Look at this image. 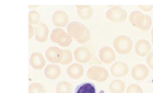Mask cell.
I'll return each mask as SVG.
<instances>
[{
    "label": "cell",
    "mask_w": 153,
    "mask_h": 93,
    "mask_svg": "<svg viewBox=\"0 0 153 93\" xmlns=\"http://www.w3.org/2000/svg\"><path fill=\"white\" fill-rule=\"evenodd\" d=\"M40 16L39 12L36 10H32L28 13V21L30 24H35L39 21Z\"/></svg>",
    "instance_id": "cb8c5ba5"
},
{
    "label": "cell",
    "mask_w": 153,
    "mask_h": 93,
    "mask_svg": "<svg viewBox=\"0 0 153 93\" xmlns=\"http://www.w3.org/2000/svg\"><path fill=\"white\" fill-rule=\"evenodd\" d=\"M31 66L36 70H41L45 66L46 62L42 54L38 52H34L31 55L30 59Z\"/></svg>",
    "instance_id": "5bb4252c"
},
{
    "label": "cell",
    "mask_w": 153,
    "mask_h": 93,
    "mask_svg": "<svg viewBox=\"0 0 153 93\" xmlns=\"http://www.w3.org/2000/svg\"><path fill=\"white\" fill-rule=\"evenodd\" d=\"M57 93H71L72 86L69 83L64 81L59 83L56 86Z\"/></svg>",
    "instance_id": "44dd1931"
},
{
    "label": "cell",
    "mask_w": 153,
    "mask_h": 93,
    "mask_svg": "<svg viewBox=\"0 0 153 93\" xmlns=\"http://www.w3.org/2000/svg\"><path fill=\"white\" fill-rule=\"evenodd\" d=\"M76 11L79 16L84 20L90 19L94 13V10L90 5H76Z\"/></svg>",
    "instance_id": "e0dca14e"
},
{
    "label": "cell",
    "mask_w": 153,
    "mask_h": 93,
    "mask_svg": "<svg viewBox=\"0 0 153 93\" xmlns=\"http://www.w3.org/2000/svg\"><path fill=\"white\" fill-rule=\"evenodd\" d=\"M99 56L102 62L107 64L112 63L116 58L114 51L111 48L108 46L103 47L100 49Z\"/></svg>",
    "instance_id": "8fae6325"
},
{
    "label": "cell",
    "mask_w": 153,
    "mask_h": 93,
    "mask_svg": "<svg viewBox=\"0 0 153 93\" xmlns=\"http://www.w3.org/2000/svg\"><path fill=\"white\" fill-rule=\"evenodd\" d=\"M49 30L47 26L44 23L40 22L35 28V38L39 42H45L48 39Z\"/></svg>",
    "instance_id": "7c38bea8"
},
{
    "label": "cell",
    "mask_w": 153,
    "mask_h": 93,
    "mask_svg": "<svg viewBox=\"0 0 153 93\" xmlns=\"http://www.w3.org/2000/svg\"><path fill=\"white\" fill-rule=\"evenodd\" d=\"M126 93H143L140 86L135 83L130 85L128 87Z\"/></svg>",
    "instance_id": "d4e9b609"
},
{
    "label": "cell",
    "mask_w": 153,
    "mask_h": 93,
    "mask_svg": "<svg viewBox=\"0 0 153 93\" xmlns=\"http://www.w3.org/2000/svg\"><path fill=\"white\" fill-rule=\"evenodd\" d=\"M84 70L82 65L77 63H74L67 69L68 75L71 78L76 79L81 77L83 74Z\"/></svg>",
    "instance_id": "ac0fdd59"
},
{
    "label": "cell",
    "mask_w": 153,
    "mask_h": 93,
    "mask_svg": "<svg viewBox=\"0 0 153 93\" xmlns=\"http://www.w3.org/2000/svg\"><path fill=\"white\" fill-rule=\"evenodd\" d=\"M138 6L141 10L145 12H149L153 9V5H139Z\"/></svg>",
    "instance_id": "83f0119b"
},
{
    "label": "cell",
    "mask_w": 153,
    "mask_h": 93,
    "mask_svg": "<svg viewBox=\"0 0 153 93\" xmlns=\"http://www.w3.org/2000/svg\"><path fill=\"white\" fill-rule=\"evenodd\" d=\"M145 14L138 10H134L130 14L129 21L134 26L140 29L145 20Z\"/></svg>",
    "instance_id": "9a60e30c"
},
{
    "label": "cell",
    "mask_w": 153,
    "mask_h": 93,
    "mask_svg": "<svg viewBox=\"0 0 153 93\" xmlns=\"http://www.w3.org/2000/svg\"><path fill=\"white\" fill-rule=\"evenodd\" d=\"M74 93H96V87L91 82H84L77 86Z\"/></svg>",
    "instance_id": "d6986e66"
},
{
    "label": "cell",
    "mask_w": 153,
    "mask_h": 93,
    "mask_svg": "<svg viewBox=\"0 0 153 93\" xmlns=\"http://www.w3.org/2000/svg\"><path fill=\"white\" fill-rule=\"evenodd\" d=\"M61 73L60 67L53 64H49L46 67L44 70L45 77L48 79L53 80L59 78Z\"/></svg>",
    "instance_id": "2e32d148"
},
{
    "label": "cell",
    "mask_w": 153,
    "mask_h": 93,
    "mask_svg": "<svg viewBox=\"0 0 153 93\" xmlns=\"http://www.w3.org/2000/svg\"><path fill=\"white\" fill-rule=\"evenodd\" d=\"M127 16L126 11L119 6H113L105 13V16L108 19L115 23L124 22Z\"/></svg>",
    "instance_id": "3957f363"
},
{
    "label": "cell",
    "mask_w": 153,
    "mask_h": 93,
    "mask_svg": "<svg viewBox=\"0 0 153 93\" xmlns=\"http://www.w3.org/2000/svg\"><path fill=\"white\" fill-rule=\"evenodd\" d=\"M129 70L128 65L122 62H117L111 67L110 71L112 74L116 77H124L128 74Z\"/></svg>",
    "instance_id": "9c48e42d"
},
{
    "label": "cell",
    "mask_w": 153,
    "mask_h": 93,
    "mask_svg": "<svg viewBox=\"0 0 153 93\" xmlns=\"http://www.w3.org/2000/svg\"><path fill=\"white\" fill-rule=\"evenodd\" d=\"M145 18L144 21L140 29L146 31L148 30L151 26L152 24V18L150 16L147 14H145Z\"/></svg>",
    "instance_id": "484cf974"
},
{
    "label": "cell",
    "mask_w": 153,
    "mask_h": 93,
    "mask_svg": "<svg viewBox=\"0 0 153 93\" xmlns=\"http://www.w3.org/2000/svg\"><path fill=\"white\" fill-rule=\"evenodd\" d=\"M28 38L30 39L33 36L34 33L33 28L30 24H28Z\"/></svg>",
    "instance_id": "f1b7e54d"
},
{
    "label": "cell",
    "mask_w": 153,
    "mask_h": 93,
    "mask_svg": "<svg viewBox=\"0 0 153 93\" xmlns=\"http://www.w3.org/2000/svg\"><path fill=\"white\" fill-rule=\"evenodd\" d=\"M29 93H35L32 92H29Z\"/></svg>",
    "instance_id": "d6a6232c"
},
{
    "label": "cell",
    "mask_w": 153,
    "mask_h": 93,
    "mask_svg": "<svg viewBox=\"0 0 153 93\" xmlns=\"http://www.w3.org/2000/svg\"><path fill=\"white\" fill-rule=\"evenodd\" d=\"M135 50L138 56L144 57L150 53L151 50V46L149 41L142 39L137 42L135 45Z\"/></svg>",
    "instance_id": "4fadbf2b"
},
{
    "label": "cell",
    "mask_w": 153,
    "mask_h": 93,
    "mask_svg": "<svg viewBox=\"0 0 153 93\" xmlns=\"http://www.w3.org/2000/svg\"><path fill=\"white\" fill-rule=\"evenodd\" d=\"M39 6L38 5H32V6H30V5H29V8H34V7H35V8H36V7H37Z\"/></svg>",
    "instance_id": "f546056e"
},
{
    "label": "cell",
    "mask_w": 153,
    "mask_h": 93,
    "mask_svg": "<svg viewBox=\"0 0 153 93\" xmlns=\"http://www.w3.org/2000/svg\"><path fill=\"white\" fill-rule=\"evenodd\" d=\"M146 62L149 67L153 70V51L148 55L146 59Z\"/></svg>",
    "instance_id": "4316f807"
},
{
    "label": "cell",
    "mask_w": 153,
    "mask_h": 93,
    "mask_svg": "<svg viewBox=\"0 0 153 93\" xmlns=\"http://www.w3.org/2000/svg\"><path fill=\"white\" fill-rule=\"evenodd\" d=\"M75 58L78 62L81 63H86L89 62L92 57L91 51L86 47H80L74 51Z\"/></svg>",
    "instance_id": "ba28073f"
},
{
    "label": "cell",
    "mask_w": 153,
    "mask_h": 93,
    "mask_svg": "<svg viewBox=\"0 0 153 93\" xmlns=\"http://www.w3.org/2000/svg\"><path fill=\"white\" fill-rule=\"evenodd\" d=\"M149 70L144 64H139L134 65L131 72L132 77L137 81L144 80L148 76Z\"/></svg>",
    "instance_id": "52a82bcc"
},
{
    "label": "cell",
    "mask_w": 153,
    "mask_h": 93,
    "mask_svg": "<svg viewBox=\"0 0 153 93\" xmlns=\"http://www.w3.org/2000/svg\"><path fill=\"white\" fill-rule=\"evenodd\" d=\"M63 56L60 64L66 65L70 63L73 60V56L71 51L68 49L62 50Z\"/></svg>",
    "instance_id": "603a6c76"
},
{
    "label": "cell",
    "mask_w": 153,
    "mask_h": 93,
    "mask_svg": "<svg viewBox=\"0 0 153 93\" xmlns=\"http://www.w3.org/2000/svg\"><path fill=\"white\" fill-rule=\"evenodd\" d=\"M52 19L54 25L60 27H65L69 21L68 14L65 12L61 10L55 12L53 14Z\"/></svg>",
    "instance_id": "30bf717a"
},
{
    "label": "cell",
    "mask_w": 153,
    "mask_h": 93,
    "mask_svg": "<svg viewBox=\"0 0 153 93\" xmlns=\"http://www.w3.org/2000/svg\"><path fill=\"white\" fill-rule=\"evenodd\" d=\"M126 88L124 83L120 80H115L111 85V89L114 93H123Z\"/></svg>",
    "instance_id": "ffe728a7"
},
{
    "label": "cell",
    "mask_w": 153,
    "mask_h": 93,
    "mask_svg": "<svg viewBox=\"0 0 153 93\" xmlns=\"http://www.w3.org/2000/svg\"><path fill=\"white\" fill-rule=\"evenodd\" d=\"M89 30L84 24L76 21L70 22L67 27L68 33L77 41L82 38Z\"/></svg>",
    "instance_id": "277c9868"
},
{
    "label": "cell",
    "mask_w": 153,
    "mask_h": 93,
    "mask_svg": "<svg viewBox=\"0 0 153 93\" xmlns=\"http://www.w3.org/2000/svg\"><path fill=\"white\" fill-rule=\"evenodd\" d=\"M29 92L35 93H45V89L43 85L39 83H31L28 88Z\"/></svg>",
    "instance_id": "7402d4cb"
},
{
    "label": "cell",
    "mask_w": 153,
    "mask_h": 93,
    "mask_svg": "<svg viewBox=\"0 0 153 93\" xmlns=\"http://www.w3.org/2000/svg\"><path fill=\"white\" fill-rule=\"evenodd\" d=\"M87 75L91 79L102 81L107 78L108 74L105 68L98 66H93L88 69Z\"/></svg>",
    "instance_id": "5b68a950"
},
{
    "label": "cell",
    "mask_w": 153,
    "mask_h": 93,
    "mask_svg": "<svg viewBox=\"0 0 153 93\" xmlns=\"http://www.w3.org/2000/svg\"><path fill=\"white\" fill-rule=\"evenodd\" d=\"M45 54L48 61L53 63H60L63 56L62 50L56 46L48 48L46 50Z\"/></svg>",
    "instance_id": "8992f818"
},
{
    "label": "cell",
    "mask_w": 153,
    "mask_h": 93,
    "mask_svg": "<svg viewBox=\"0 0 153 93\" xmlns=\"http://www.w3.org/2000/svg\"><path fill=\"white\" fill-rule=\"evenodd\" d=\"M113 46L116 51L121 54H127L132 50L133 42L128 37L121 35L116 37L114 40Z\"/></svg>",
    "instance_id": "6da1fadb"
},
{
    "label": "cell",
    "mask_w": 153,
    "mask_h": 93,
    "mask_svg": "<svg viewBox=\"0 0 153 93\" xmlns=\"http://www.w3.org/2000/svg\"><path fill=\"white\" fill-rule=\"evenodd\" d=\"M50 38L53 42L63 47L69 46L72 42V37L65 31L60 28L54 29L51 32Z\"/></svg>",
    "instance_id": "7a4b0ae2"
},
{
    "label": "cell",
    "mask_w": 153,
    "mask_h": 93,
    "mask_svg": "<svg viewBox=\"0 0 153 93\" xmlns=\"http://www.w3.org/2000/svg\"><path fill=\"white\" fill-rule=\"evenodd\" d=\"M152 42L153 45V40L152 39Z\"/></svg>",
    "instance_id": "1f68e13d"
},
{
    "label": "cell",
    "mask_w": 153,
    "mask_h": 93,
    "mask_svg": "<svg viewBox=\"0 0 153 93\" xmlns=\"http://www.w3.org/2000/svg\"><path fill=\"white\" fill-rule=\"evenodd\" d=\"M151 36H152V39L153 40V28L152 29V31H151Z\"/></svg>",
    "instance_id": "4dcf8cb0"
}]
</instances>
